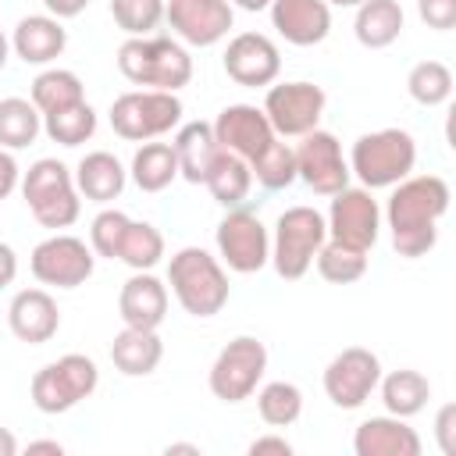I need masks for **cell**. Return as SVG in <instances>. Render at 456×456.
Returning a JSON list of instances; mask_svg holds the SVG:
<instances>
[{
  "mask_svg": "<svg viewBox=\"0 0 456 456\" xmlns=\"http://www.w3.org/2000/svg\"><path fill=\"white\" fill-rule=\"evenodd\" d=\"M449 182L438 175H406L392 185L385 221L392 232V249L406 260H417L435 249L438 242V221L449 210Z\"/></svg>",
  "mask_w": 456,
  "mask_h": 456,
  "instance_id": "cell-1",
  "label": "cell"
},
{
  "mask_svg": "<svg viewBox=\"0 0 456 456\" xmlns=\"http://www.w3.org/2000/svg\"><path fill=\"white\" fill-rule=\"evenodd\" d=\"M118 71L132 86L178 93L192 78V57L178 39H167V36H128L118 46Z\"/></svg>",
  "mask_w": 456,
  "mask_h": 456,
  "instance_id": "cell-2",
  "label": "cell"
},
{
  "mask_svg": "<svg viewBox=\"0 0 456 456\" xmlns=\"http://www.w3.org/2000/svg\"><path fill=\"white\" fill-rule=\"evenodd\" d=\"M167 285L178 306L192 317H214L228 303V274L203 246H185L167 264Z\"/></svg>",
  "mask_w": 456,
  "mask_h": 456,
  "instance_id": "cell-3",
  "label": "cell"
},
{
  "mask_svg": "<svg viewBox=\"0 0 456 456\" xmlns=\"http://www.w3.org/2000/svg\"><path fill=\"white\" fill-rule=\"evenodd\" d=\"M417 164V142L406 128H378L363 132L349 153V175L360 178L363 189H392Z\"/></svg>",
  "mask_w": 456,
  "mask_h": 456,
  "instance_id": "cell-4",
  "label": "cell"
},
{
  "mask_svg": "<svg viewBox=\"0 0 456 456\" xmlns=\"http://www.w3.org/2000/svg\"><path fill=\"white\" fill-rule=\"evenodd\" d=\"M21 196L32 210V217L43 228H68L78 221L82 214V200L75 189V175L68 171V164L43 157L36 160L25 175H21Z\"/></svg>",
  "mask_w": 456,
  "mask_h": 456,
  "instance_id": "cell-5",
  "label": "cell"
},
{
  "mask_svg": "<svg viewBox=\"0 0 456 456\" xmlns=\"http://www.w3.org/2000/svg\"><path fill=\"white\" fill-rule=\"evenodd\" d=\"M324 239H328V224H324L321 210H314V207H289L278 217V224H274L271 260L267 264H274L278 278L299 281L314 267V256L324 246Z\"/></svg>",
  "mask_w": 456,
  "mask_h": 456,
  "instance_id": "cell-6",
  "label": "cell"
},
{
  "mask_svg": "<svg viewBox=\"0 0 456 456\" xmlns=\"http://www.w3.org/2000/svg\"><path fill=\"white\" fill-rule=\"evenodd\" d=\"M182 121V100L164 89H132L110 103V128L128 142H150Z\"/></svg>",
  "mask_w": 456,
  "mask_h": 456,
  "instance_id": "cell-7",
  "label": "cell"
},
{
  "mask_svg": "<svg viewBox=\"0 0 456 456\" xmlns=\"http://www.w3.org/2000/svg\"><path fill=\"white\" fill-rule=\"evenodd\" d=\"M100 385V370L89 356L68 353L46 367L36 370L32 378V403L39 413H68L82 399H89Z\"/></svg>",
  "mask_w": 456,
  "mask_h": 456,
  "instance_id": "cell-8",
  "label": "cell"
},
{
  "mask_svg": "<svg viewBox=\"0 0 456 456\" xmlns=\"http://www.w3.org/2000/svg\"><path fill=\"white\" fill-rule=\"evenodd\" d=\"M264 370H267V346L253 335H239L210 363V392L221 403H242L256 392Z\"/></svg>",
  "mask_w": 456,
  "mask_h": 456,
  "instance_id": "cell-9",
  "label": "cell"
},
{
  "mask_svg": "<svg viewBox=\"0 0 456 456\" xmlns=\"http://www.w3.org/2000/svg\"><path fill=\"white\" fill-rule=\"evenodd\" d=\"M324 103H328V96H324L321 86H314V82H281V86H267L264 114H267L274 135L299 139V135H306L321 125Z\"/></svg>",
  "mask_w": 456,
  "mask_h": 456,
  "instance_id": "cell-10",
  "label": "cell"
},
{
  "mask_svg": "<svg viewBox=\"0 0 456 456\" xmlns=\"http://www.w3.org/2000/svg\"><path fill=\"white\" fill-rule=\"evenodd\" d=\"M328 239L353 246V249H370L381 235V207L363 185H346L331 196V210L324 217Z\"/></svg>",
  "mask_w": 456,
  "mask_h": 456,
  "instance_id": "cell-11",
  "label": "cell"
},
{
  "mask_svg": "<svg viewBox=\"0 0 456 456\" xmlns=\"http://www.w3.org/2000/svg\"><path fill=\"white\" fill-rule=\"evenodd\" d=\"M28 267L36 274L39 285H53V289H78L93 267H96V253L93 246H86L78 235H50L43 239L32 256Z\"/></svg>",
  "mask_w": 456,
  "mask_h": 456,
  "instance_id": "cell-12",
  "label": "cell"
},
{
  "mask_svg": "<svg viewBox=\"0 0 456 456\" xmlns=\"http://www.w3.org/2000/svg\"><path fill=\"white\" fill-rule=\"evenodd\" d=\"M217 253L239 274H256L271 260V235L253 210L232 207L217 224Z\"/></svg>",
  "mask_w": 456,
  "mask_h": 456,
  "instance_id": "cell-13",
  "label": "cell"
},
{
  "mask_svg": "<svg viewBox=\"0 0 456 456\" xmlns=\"http://www.w3.org/2000/svg\"><path fill=\"white\" fill-rule=\"evenodd\" d=\"M378 381H381V360L363 346L342 349L324 367V392L338 410H360L374 395Z\"/></svg>",
  "mask_w": 456,
  "mask_h": 456,
  "instance_id": "cell-14",
  "label": "cell"
},
{
  "mask_svg": "<svg viewBox=\"0 0 456 456\" xmlns=\"http://www.w3.org/2000/svg\"><path fill=\"white\" fill-rule=\"evenodd\" d=\"M299 139L303 142L296 146V178H303L317 196H335L338 189H346L353 175L349 160L342 157V142L324 128H314Z\"/></svg>",
  "mask_w": 456,
  "mask_h": 456,
  "instance_id": "cell-15",
  "label": "cell"
},
{
  "mask_svg": "<svg viewBox=\"0 0 456 456\" xmlns=\"http://www.w3.org/2000/svg\"><path fill=\"white\" fill-rule=\"evenodd\" d=\"M164 21L185 46H214L228 36L235 7L228 0H164Z\"/></svg>",
  "mask_w": 456,
  "mask_h": 456,
  "instance_id": "cell-16",
  "label": "cell"
},
{
  "mask_svg": "<svg viewBox=\"0 0 456 456\" xmlns=\"http://www.w3.org/2000/svg\"><path fill=\"white\" fill-rule=\"evenodd\" d=\"M214 139L221 150L242 157V160H253L256 153H264L278 135L264 114V107H253V103H232L224 107L217 118H214Z\"/></svg>",
  "mask_w": 456,
  "mask_h": 456,
  "instance_id": "cell-17",
  "label": "cell"
},
{
  "mask_svg": "<svg viewBox=\"0 0 456 456\" xmlns=\"http://www.w3.org/2000/svg\"><path fill=\"white\" fill-rule=\"evenodd\" d=\"M281 71V53L264 32H239L224 50V75L246 89L271 86Z\"/></svg>",
  "mask_w": 456,
  "mask_h": 456,
  "instance_id": "cell-18",
  "label": "cell"
},
{
  "mask_svg": "<svg viewBox=\"0 0 456 456\" xmlns=\"http://www.w3.org/2000/svg\"><path fill=\"white\" fill-rule=\"evenodd\" d=\"M271 25L292 46H317L331 32V7L324 0H271Z\"/></svg>",
  "mask_w": 456,
  "mask_h": 456,
  "instance_id": "cell-19",
  "label": "cell"
},
{
  "mask_svg": "<svg viewBox=\"0 0 456 456\" xmlns=\"http://www.w3.org/2000/svg\"><path fill=\"white\" fill-rule=\"evenodd\" d=\"M7 324H11L14 338H21L28 346H43L61 328L57 299L46 289H21V292H14V299L7 306Z\"/></svg>",
  "mask_w": 456,
  "mask_h": 456,
  "instance_id": "cell-20",
  "label": "cell"
},
{
  "mask_svg": "<svg viewBox=\"0 0 456 456\" xmlns=\"http://www.w3.org/2000/svg\"><path fill=\"white\" fill-rule=\"evenodd\" d=\"M118 314L125 321V328H142V331H157L167 317V285L160 278H153L150 271H135L118 296Z\"/></svg>",
  "mask_w": 456,
  "mask_h": 456,
  "instance_id": "cell-21",
  "label": "cell"
},
{
  "mask_svg": "<svg viewBox=\"0 0 456 456\" xmlns=\"http://www.w3.org/2000/svg\"><path fill=\"white\" fill-rule=\"evenodd\" d=\"M356 456H420V435L406 417H370L353 435Z\"/></svg>",
  "mask_w": 456,
  "mask_h": 456,
  "instance_id": "cell-22",
  "label": "cell"
},
{
  "mask_svg": "<svg viewBox=\"0 0 456 456\" xmlns=\"http://www.w3.org/2000/svg\"><path fill=\"white\" fill-rule=\"evenodd\" d=\"M64 46H68V32L53 14H28L11 32V50L25 64H50L64 53Z\"/></svg>",
  "mask_w": 456,
  "mask_h": 456,
  "instance_id": "cell-23",
  "label": "cell"
},
{
  "mask_svg": "<svg viewBox=\"0 0 456 456\" xmlns=\"http://www.w3.org/2000/svg\"><path fill=\"white\" fill-rule=\"evenodd\" d=\"M175 157H178V175L192 185H203L214 157H217V139H214V125L210 121H185L178 132H175V142H171Z\"/></svg>",
  "mask_w": 456,
  "mask_h": 456,
  "instance_id": "cell-24",
  "label": "cell"
},
{
  "mask_svg": "<svg viewBox=\"0 0 456 456\" xmlns=\"http://www.w3.org/2000/svg\"><path fill=\"white\" fill-rule=\"evenodd\" d=\"M125 178H128V171H125L121 160H118L114 153H107V150L86 153V157L78 160V167H75V189H78V196H86V200H93V203H110V200H118L121 189H125Z\"/></svg>",
  "mask_w": 456,
  "mask_h": 456,
  "instance_id": "cell-25",
  "label": "cell"
},
{
  "mask_svg": "<svg viewBox=\"0 0 456 456\" xmlns=\"http://www.w3.org/2000/svg\"><path fill=\"white\" fill-rule=\"evenodd\" d=\"M164 356V342L157 331H142V328H121L110 342V360L121 374L128 378H146L157 370Z\"/></svg>",
  "mask_w": 456,
  "mask_h": 456,
  "instance_id": "cell-26",
  "label": "cell"
},
{
  "mask_svg": "<svg viewBox=\"0 0 456 456\" xmlns=\"http://www.w3.org/2000/svg\"><path fill=\"white\" fill-rule=\"evenodd\" d=\"M403 25H406V14H403L399 0H363L356 7L353 32H356L360 46L385 50L403 36Z\"/></svg>",
  "mask_w": 456,
  "mask_h": 456,
  "instance_id": "cell-27",
  "label": "cell"
},
{
  "mask_svg": "<svg viewBox=\"0 0 456 456\" xmlns=\"http://www.w3.org/2000/svg\"><path fill=\"white\" fill-rule=\"evenodd\" d=\"M203 185L210 189V196L221 203V207H242L246 196H249V185H253V171H249V160L228 153V150H217Z\"/></svg>",
  "mask_w": 456,
  "mask_h": 456,
  "instance_id": "cell-28",
  "label": "cell"
},
{
  "mask_svg": "<svg viewBox=\"0 0 456 456\" xmlns=\"http://www.w3.org/2000/svg\"><path fill=\"white\" fill-rule=\"evenodd\" d=\"M378 388H381V403L392 417H413L431 399V381L420 370H410V367H399V370L385 374L378 381Z\"/></svg>",
  "mask_w": 456,
  "mask_h": 456,
  "instance_id": "cell-29",
  "label": "cell"
},
{
  "mask_svg": "<svg viewBox=\"0 0 456 456\" xmlns=\"http://www.w3.org/2000/svg\"><path fill=\"white\" fill-rule=\"evenodd\" d=\"M178 178V157L171 142H142L132 157V182L142 192H160Z\"/></svg>",
  "mask_w": 456,
  "mask_h": 456,
  "instance_id": "cell-30",
  "label": "cell"
},
{
  "mask_svg": "<svg viewBox=\"0 0 456 456\" xmlns=\"http://www.w3.org/2000/svg\"><path fill=\"white\" fill-rule=\"evenodd\" d=\"M39 114H53V110H64L71 103H82L86 100V89H82V78L68 68H46L32 78V96H28Z\"/></svg>",
  "mask_w": 456,
  "mask_h": 456,
  "instance_id": "cell-31",
  "label": "cell"
},
{
  "mask_svg": "<svg viewBox=\"0 0 456 456\" xmlns=\"http://www.w3.org/2000/svg\"><path fill=\"white\" fill-rule=\"evenodd\" d=\"M43 132V114L32 100L7 96L0 100V146L4 150H25Z\"/></svg>",
  "mask_w": 456,
  "mask_h": 456,
  "instance_id": "cell-32",
  "label": "cell"
},
{
  "mask_svg": "<svg viewBox=\"0 0 456 456\" xmlns=\"http://www.w3.org/2000/svg\"><path fill=\"white\" fill-rule=\"evenodd\" d=\"M317 271L324 281L331 285H353L367 274V253L363 249H353V246H342L335 239H324V246L317 249Z\"/></svg>",
  "mask_w": 456,
  "mask_h": 456,
  "instance_id": "cell-33",
  "label": "cell"
},
{
  "mask_svg": "<svg viewBox=\"0 0 456 456\" xmlns=\"http://www.w3.org/2000/svg\"><path fill=\"white\" fill-rule=\"evenodd\" d=\"M43 132L61 142V146H82L86 139H93L96 132V110L82 100V103H71L64 110H53V114H43Z\"/></svg>",
  "mask_w": 456,
  "mask_h": 456,
  "instance_id": "cell-34",
  "label": "cell"
},
{
  "mask_svg": "<svg viewBox=\"0 0 456 456\" xmlns=\"http://www.w3.org/2000/svg\"><path fill=\"white\" fill-rule=\"evenodd\" d=\"M160 256H164V235L150 221H128L118 260L128 264L132 271H150L160 264Z\"/></svg>",
  "mask_w": 456,
  "mask_h": 456,
  "instance_id": "cell-35",
  "label": "cell"
},
{
  "mask_svg": "<svg viewBox=\"0 0 456 456\" xmlns=\"http://www.w3.org/2000/svg\"><path fill=\"white\" fill-rule=\"evenodd\" d=\"M256 413L271 428H289L303 413V392L292 381H271L256 392Z\"/></svg>",
  "mask_w": 456,
  "mask_h": 456,
  "instance_id": "cell-36",
  "label": "cell"
},
{
  "mask_svg": "<svg viewBox=\"0 0 456 456\" xmlns=\"http://www.w3.org/2000/svg\"><path fill=\"white\" fill-rule=\"evenodd\" d=\"M406 89L420 107H438L452 96V71L442 61H420L410 68Z\"/></svg>",
  "mask_w": 456,
  "mask_h": 456,
  "instance_id": "cell-37",
  "label": "cell"
},
{
  "mask_svg": "<svg viewBox=\"0 0 456 456\" xmlns=\"http://www.w3.org/2000/svg\"><path fill=\"white\" fill-rule=\"evenodd\" d=\"M249 171L264 189H285L296 182V150L289 142L274 139L264 153H256L249 160Z\"/></svg>",
  "mask_w": 456,
  "mask_h": 456,
  "instance_id": "cell-38",
  "label": "cell"
},
{
  "mask_svg": "<svg viewBox=\"0 0 456 456\" xmlns=\"http://www.w3.org/2000/svg\"><path fill=\"white\" fill-rule=\"evenodd\" d=\"M110 18L128 36H150L164 21V0H110Z\"/></svg>",
  "mask_w": 456,
  "mask_h": 456,
  "instance_id": "cell-39",
  "label": "cell"
},
{
  "mask_svg": "<svg viewBox=\"0 0 456 456\" xmlns=\"http://www.w3.org/2000/svg\"><path fill=\"white\" fill-rule=\"evenodd\" d=\"M128 214L121 210H100L89 224V246L96 256H107V260H118V249H121V239H125V228H128Z\"/></svg>",
  "mask_w": 456,
  "mask_h": 456,
  "instance_id": "cell-40",
  "label": "cell"
},
{
  "mask_svg": "<svg viewBox=\"0 0 456 456\" xmlns=\"http://www.w3.org/2000/svg\"><path fill=\"white\" fill-rule=\"evenodd\" d=\"M417 14L428 28L449 32L456 25V0H417Z\"/></svg>",
  "mask_w": 456,
  "mask_h": 456,
  "instance_id": "cell-41",
  "label": "cell"
},
{
  "mask_svg": "<svg viewBox=\"0 0 456 456\" xmlns=\"http://www.w3.org/2000/svg\"><path fill=\"white\" fill-rule=\"evenodd\" d=\"M435 438H438V449L445 456H456V406L445 403L435 417Z\"/></svg>",
  "mask_w": 456,
  "mask_h": 456,
  "instance_id": "cell-42",
  "label": "cell"
},
{
  "mask_svg": "<svg viewBox=\"0 0 456 456\" xmlns=\"http://www.w3.org/2000/svg\"><path fill=\"white\" fill-rule=\"evenodd\" d=\"M18 185H21V167H18V160L11 157V150L0 146V200H7Z\"/></svg>",
  "mask_w": 456,
  "mask_h": 456,
  "instance_id": "cell-43",
  "label": "cell"
},
{
  "mask_svg": "<svg viewBox=\"0 0 456 456\" xmlns=\"http://www.w3.org/2000/svg\"><path fill=\"white\" fill-rule=\"evenodd\" d=\"M267 452H274V456H292V442L281 438V435H264V438H253V442H249V456H267Z\"/></svg>",
  "mask_w": 456,
  "mask_h": 456,
  "instance_id": "cell-44",
  "label": "cell"
},
{
  "mask_svg": "<svg viewBox=\"0 0 456 456\" xmlns=\"http://www.w3.org/2000/svg\"><path fill=\"white\" fill-rule=\"evenodd\" d=\"M43 7H46V14L64 21V18H78L89 7V0H43Z\"/></svg>",
  "mask_w": 456,
  "mask_h": 456,
  "instance_id": "cell-45",
  "label": "cell"
},
{
  "mask_svg": "<svg viewBox=\"0 0 456 456\" xmlns=\"http://www.w3.org/2000/svg\"><path fill=\"white\" fill-rule=\"evenodd\" d=\"M18 278V256L7 242H0V289H7Z\"/></svg>",
  "mask_w": 456,
  "mask_h": 456,
  "instance_id": "cell-46",
  "label": "cell"
},
{
  "mask_svg": "<svg viewBox=\"0 0 456 456\" xmlns=\"http://www.w3.org/2000/svg\"><path fill=\"white\" fill-rule=\"evenodd\" d=\"M28 452H64V445L61 442H53V438H43V442H28Z\"/></svg>",
  "mask_w": 456,
  "mask_h": 456,
  "instance_id": "cell-47",
  "label": "cell"
},
{
  "mask_svg": "<svg viewBox=\"0 0 456 456\" xmlns=\"http://www.w3.org/2000/svg\"><path fill=\"white\" fill-rule=\"evenodd\" d=\"M14 452H18V438L7 428H0V456H14Z\"/></svg>",
  "mask_w": 456,
  "mask_h": 456,
  "instance_id": "cell-48",
  "label": "cell"
},
{
  "mask_svg": "<svg viewBox=\"0 0 456 456\" xmlns=\"http://www.w3.org/2000/svg\"><path fill=\"white\" fill-rule=\"evenodd\" d=\"M232 7H242V11H267L271 0H228Z\"/></svg>",
  "mask_w": 456,
  "mask_h": 456,
  "instance_id": "cell-49",
  "label": "cell"
},
{
  "mask_svg": "<svg viewBox=\"0 0 456 456\" xmlns=\"http://www.w3.org/2000/svg\"><path fill=\"white\" fill-rule=\"evenodd\" d=\"M164 452H167V456H171V452H189V456H200V445H192V442H171Z\"/></svg>",
  "mask_w": 456,
  "mask_h": 456,
  "instance_id": "cell-50",
  "label": "cell"
},
{
  "mask_svg": "<svg viewBox=\"0 0 456 456\" xmlns=\"http://www.w3.org/2000/svg\"><path fill=\"white\" fill-rule=\"evenodd\" d=\"M7 57H11V39L0 32V71H4V64H7Z\"/></svg>",
  "mask_w": 456,
  "mask_h": 456,
  "instance_id": "cell-51",
  "label": "cell"
},
{
  "mask_svg": "<svg viewBox=\"0 0 456 456\" xmlns=\"http://www.w3.org/2000/svg\"><path fill=\"white\" fill-rule=\"evenodd\" d=\"M328 7H360L363 0H324Z\"/></svg>",
  "mask_w": 456,
  "mask_h": 456,
  "instance_id": "cell-52",
  "label": "cell"
}]
</instances>
